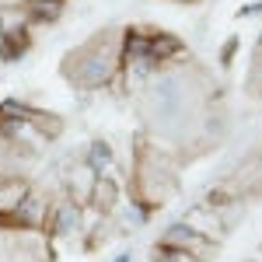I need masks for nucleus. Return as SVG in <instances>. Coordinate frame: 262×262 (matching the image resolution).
Listing matches in <instances>:
<instances>
[{
	"mask_svg": "<svg viewBox=\"0 0 262 262\" xmlns=\"http://www.w3.org/2000/svg\"><path fill=\"white\" fill-rule=\"evenodd\" d=\"M158 245L164 248H175V252H185V255H192V259L200 262H210L213 259V252H217V245L206 242L203 234H196L192 227H185V224H171V227H164V234L158 238Z\"/></svg>",
	"mask_w": 262,
	"mask_h": 262,
	"instance_id": "obj_3",
	"label": "nucleus"
},
{
	"mask_svg": "<svg viewBox=\"0 0 262 262\" xmlns=\"http://www.w3.org/2000/svg\"><path fill=\"white\" fill-rule=\"evenodd\" d=\"M91 203H95V210H101V213H112L119 206V185L112 179H95V185H91Z\"/></svg>",
	"mask_w": 262,
	"mask_h": 262,
	"instance_id": "obj_9",
	"label": "nucleus"
},
{
	"mask_svg": "<svg viewBox=\"0 0 262 262\" xmlns=\"http://www.w3.org/2000/svg\"><path fill=\"white\" fill-rule=\"evenodd\" d=\"M84 164H88L98 179H112V171H116V154H112V147L105 140H95L88 147V154H84Z\"/></svg>",
	"mask_w": 262,
	"mask_h": 262,
	"instance_id": "obj_8",
	"label": "nucleus"
},
{
	"mask_svg": "<svg viewBox=\"0 0 262 262\" xmlns=\"http://www.w3.org/2000/svg\"><path fill=\"white\" fill-rule=\"evenodd\" d=\"M49 206H53V196L32 185L28 196L18 203V210L0 221V227H7V231H42L46 217H49Z\"/></svg>",
	"mask_w": 262,
	"mask_h": 262,
	"instance_id": "obj_2",
	"label": "nucleus"
},
{
	"mask_svg": "<svg viewBox=\"0 0 262 262\" xmlns=\"http://www.w3.org/2000/svg\"><path fill=\"white\" fill-rule=\"evenodd\" d=\"M119 74H122V32H116V28H105L98 35H91L77 49H70L63 60V77L81 91H98L105 84H116Z\"/></svg>",
	"mask_w": 262,
	"mask_h": 262,
	"instance_id": "obj_1",
	"label": "nucleus"
},
{
	"mask_svg": "<svg viewBox=\"0 0 262 262\" xmlns=\"http://www.w3.org/2000/svg\"><path fill=\"white\" fill-rule=\"evenodd\" d=\"M182 224H185V227H192L196 234H203L206 242H213V245L224 238V227H227V221H224L217 210H210L206 203H196L192 210H185Z\"/></svg>",
	"mask_w": 262,
	"mask_h": 262,
	"instance_id": "obj_6",
	"label": "nucleus"
},
{
	"mask_svg": "<svg viewBox=\"0 0 262 262\" xmlns=\"http://www.w3.org/2000/svg\"><path fill=\"white\" fill-rule=\"evenodd\" d=\"M28 189H32V182L25 179V175L0 179V221H4V217H11V213L18 210V203L28 196Z\"/></svg>",
	"mask_w": 262,
	"mask_h": 262,
	"instance_id": "obj_7",
	"label": "nucleus"
},
{
	"mask_svg": "<svg viewBox=\"0 0 262 262\" xmlns=\"http://www.w3.org/2000/svg\"><path fill=\"white\" fill-rule=\"evenodd\" d=\"M32 129L39 133L42 140H56L63 133V122H60V116H53V112H32Z\"/></svg>",
	"mask_w": 262,
	"mask_h": 262,
	"instance_id": "obj_10",
	"label": "nucleus"
},
{
	"mask_svg": "<svg viewBox=\"0 0 262 262\" xmlns=\"http://www.w3.org/2000/svg\"><path fill=\"white\" fill-rule=\"evenodd\" d=\"M150 262H200L185 252H175V248H164V245H154V259Z\"/></svg>",
	"mask_w": 262,
	"mask_h": 262,
	"instance_id": "obj_12",
	"label": "nucleus"
},
{
	"mask_svg": "<svg viewBox=\"0 0 262 262\" xmlns=\"http://www.w3.org/2000/svg\"><path fill=\"white\" fill-rule=\"evenodd\" d=\"M25 4H39V0H25Z\"/></svg>",
	"mask_w": 262,
	"mask_h": 262,
	"instance_id": "obj_14",
	"label": "nucleus"
},
{
	"mask_svg": "<svg viewBox=\"0 0 262 262\" xmlns=\"http://www.w3.org/2000/svg\"><path fill=\"white\" fill-rule=\"evenodd\" d=\"M224 185H227V192H231L234 200L262 192V154H248V158L238 164V171L224 182Z\"/></svg>",
	"mask_w": 262,
	"mask_h": 262,
	"instance_id": "obj_5",
	"label": "nucleus"
},
{
	"mask_svg": "<svg viewBox=\"0 0 262 262\" xmlns=\"http://www.w3.org/2000/svg\"><path fill=\"white\" fill-rule=\"evenodd\" d=\"M28 11L35 21H56L63 11V0H39V4H28Z\"/></svg>",
	"mask_w": 262,
	"mask_h": 262,
	"instance_id": "obj_11",
	"label": "nucleus"
},
{
	"mask_svg": "<svg viewBox=\"0 0 262 262\" xmlns=\"http://www.w3.org/2000/svg\"><path fill=\"white\" fill-rule=\"evenodd\" d=\"M112 262H133V255H129V252H122V255H116Z\"/></svg>",
	"mask_w": 262,
	"mask_h": 262,
	"instance_id": "obj_13",
	"label": "nucleus"
},
{
	"mask_svg": "<svg viewBox=\"0 0 262 262\" xmlns=\"http://www.w3.org/2000/svg\"><path fill=\"white\" fill-rule=\"evenodd\" d=\"M81 227H84L81 203H74L70 196H63V200H53V206H49V217H46V227H42V234H49V238H74Z\"/></svg>",
	"mask_w": 262,
	"mask_h": 262,
	"instance_id": "obj_4",
	"label": "nucleus"
}]
</instances>
